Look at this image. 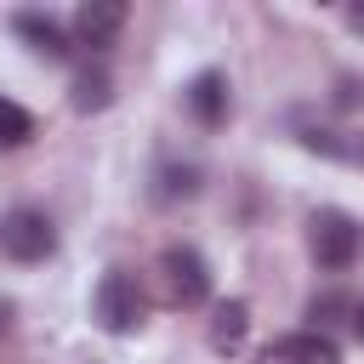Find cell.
Masks as SVG:
<instances>
[{
    "instance_id": "1",
    "label": "cell",
    "mask_w": 364,
    "mask_h": 364,
    "mask_svg": "<svg viewBox=\"0 0 364 364\" xmlns=\"http://www.w3.org/2000/svg\"><path fill=\"white\" fill-rule=\"evenodd\" d=\"M91 318H97L108 336H136V330L148 324V296H142V284H136L131 267H108V273L97 279V290H91Z\"/></svg>"
},
{
    "instance_id": "2",
    "label": "cell",
    "mask_w": 364,
    "mask_h": 364,
    "mask_svg": "<svg viewBox=\"0 0 364 364\" xmlns=\"http://www.w3.org/2000/svg\"><path fill=\"white\" fill-rule=\"evenodd\" d=\"M307 250L324 273H347L358 256H364V222H353L347 210H313L307 216Z\"/></svg>"
},
{
    "instance_id": "3",
    "label": "cell",
    "mask_w": 364,
    "mask_h": 364,
    "mask_svg": "<svg viewBox=\"0 0 364 364\" xmlns=\"http://www.w3.org/2000/svg\"><path fill=\"white\" fill-rule=\"evenodd\" d=\"M159 284L171 307H205L210 301V262L193 245H171L159 256Z\"/></svg>"
},
{
    "instance_id": "4",
    "label": "cell",
    "mask_w": 364,
    "mask_h": 364,
    "mask_svg": "<svg viewBox=\"0 0 364 364\" xmlns=\"http://www.w3.org/2000/svg\"><path fill=\"white\" fill-rule=\"evenodd\" d=\"M0 256H11V262H46V256H57V228H51V216L34 210V205L6 210V216H0Z\"/></svg>"
},
{
    "instance_id": "5",
    "label": "cell",
    "mask_w": 364,
    "mask_h": 364,
    "mask_svg": "<svg viewBox=\"0 0 364 364\" xmlns=\"http://www.w3.org/2000/svg\"><path fill=\"white\" fill-rule=\"evenodd\" d=\"M125 0H85L80 11H74V46H85V51H108L114 40H119V28H125Z\"/></svg>"
},
{
    "instance_id": "6",
    "label": "cell",
    "mask_w": 364,
    "mask_h": 364,
    "mask_svg": "<svg viewBox=\"0 0 364 364\" xmlns=\"http://www.w3.org/2000/svg\"><path fill=\"white\" fill-rule=\"evenodd\" d=\"M262 364H341V347L324 330H290L262 347Z\"/></svg>"
},
{
    "instance_id": "7",
    "label": "cell",
    "mask_w": 364,
    "mask_h": 364,
    "mask_svg": "<svg viewBox=\"0 0 364 364\" xmlns=\"http://www.w3.org/2000/svg\"><path fill=\"white\" fill-rule=\"evenodd\" d=\"M11 28H17V40H28V51L46 57V63H63V57L74 51V34H68L51 11H34V6H28V11L11 17Z\"/></svg>"
},
{
    "instance_id": "8",
    "label": "cell",
    "mask_w": 364,
    "mask_h": 364,
    "mask_svg": "<svg viewBox=\"0 0 364 364\" xmlns=\"http://www.w3.org/2000/svg\"><path fill=\"white\" fill-rule=\"evenodd\" d=\"M182 102H188V114H193L205 131H216V125L228 119V74H222V68H199V74L188 80Z\"/></svg>"
},
{
    "instance_id": "9",
    "label": "cell",
    "mask_w": 364,
    "mask_h": 364,
    "mask_svg": "<svg viewBox=\"0 0 364 364\" xmlns=\"http://www.w3.org/2000/svg\"><path fill=\"white\" fill-rule=\"evenodd\" d=\"M245 336H250V301H239V296L216 301V307H210V324H205V341H210V353L233 358V353L245 347Z\"/></svg>"
},
{
    "instance_id": "10",
    "label": "cell",
    "mask_w": 364,
    "mask_h": 364,
    "mask_svg": "<svg viewBox=\"0 0 364 364\" xmlns=\"http://www.w3.org/2000/svg\"><path fill=\"white\" fill-rule=\"evenodd\" d=\"M68 102H74V114H102L114 102V74L102 63H85L74 74V85H68Z\"/></svg>"
},
{
    "instance_id": "11",
    "label": "cell",
    "mask_w": 364,
    "mask_h": 364,
    "mask_svg": "<svg viewBox=\"0 0 364 364\" xmlns=\"http://www.w3.org/2000/svg\"><path fill=\"white\" fill-rule=\"evenodd\" d=\"M199 193V171L193 165H159L154 176V199L159 205H176V199H193Z\"/></svg>"
},
{
    "instance_id": "12",
    "label": "cell",
    "mask_w": 364,
    "mask_h": 364,
    "mask_svg": "<svg viewBox=\"0 0 364 364\" xmlns=\"http://www.w3.org/2000/svg\"><path fill=\"white\" fill-rule=\"evenodd\" d=\"M28 136H34V114H28L23 102L0 97V148H23Z\"/></svg>"
},
{
    "instance_id": "13",
    "label": "cell",
    "mask_w": 364,
    "mask_h": 364,
    "mask_svg": "<svg viewBox=\"0 0 364 364\" xmlns=\"http://www.w3.org/2000/svg\"><path fill=\"white\" fill-rule=\"evenodd\" d=\"M336 313H358L347 296H313V307H307V318H336Z\"/></svg>"
},
{
    "instance_id": "14",
    "label": "cell",
    "mask_w": 364,
    "mask_h": 364,
    "mask_svg": "<svg viewBox=\"0 0 364 364\" xmlns=\"http://www.w3.org/2000/svg\"><path fill=\"white\" fill-rule=\"evenodd\" d=\"M341 17H347V28H353V34H364V0H353Z\"/></svg>"
},
{
    "instance_id": "15",
    "label": "cell",
    "mask_w": 364,
    "mask_h": 364,
    "mask_svg": "<svg viewBox=\"0 0 364 364\" xmlns=\"http://www.w3.org/2000/svg\"><path fill=\"white\" fill-rule=\"evenodd\" d=\"M6 324H11V301L0 296V330H6Z\"/></svg>"
},
{
    "instance_id": "16",
    "label": "cell",
    "mask_w": 364,
    "mask_h": 364,
    "mask_svg": "<svg viewBox=\"0 0 364 364\" xmlns=\"http://www.w3.org/2000/svg\"><path fill=\"white\" fill-rule=\"evenodd\" d=\"M353 330H358V341H364V307H358V313H353Z\"/></svg>"
},
{
    "instance_id": "17",
    "label": "cell",
    "mask_w": 364,
    "mask_h": 364,
    "mask_svg": "<svg viewBox=\"0 0 364 364\" xmlns=\"http://www.w3.org/2000/svg\"><path fill=\"white\" fill-rule=\"evenodd\" d=\"M353 159H358V165H364V136H358V142H353Z\"/></svg>"
}]
</instances>
